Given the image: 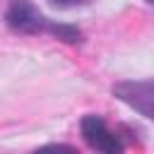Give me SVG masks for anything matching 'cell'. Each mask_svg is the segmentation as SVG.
<instances>
[{"label":"cell","mask_w":154,"mask_h":154,"mask_svg":"<svg viewBox=\"0 0 154 154\" xmlns=\"http://www.w3.org/2000/svg\"><path fill=\"white\" fill-rule=\"evenodd\" d=\"M5 22L19 34H41L48 29V19L38 12L31 0H12L5 12Z\"/></svg>","instance_id":"obj_3"},{"label":"cell","mask_w":154,"mask_h":154,"mask_svg":"<svg viewBox=\"0 0 154 154\" xmlns=\"http://www.w3.org/2000/svg\"><path fill=\"white\" fill-rule=\"evenodd\" d=\"M79 130H82V137L84 142L96 149V152H106V154H118L123 152V140L118 132H113L103 118L99 116H84L82 123H79Z\"/></svg>","instance_id":"obj_2"},{"label":"cell","mask_w":154,"mask_h":154,"mask_svg":"<svg viewBox=\"0 0 154 154\" xmlns=\"http://www.w3.org/2000/svg\"><path fill=\"white\" fill-rule=\"evenodd\" d=\"M144 2H152V0H144Z\"/></svg>","instance_id":"obj_6"},{"label":"cell","mask_w":154,"mask_h":154,"mask_svg":"<svg viewBox=\"0 0 154 154\" xmlns=\"http://www.w3.org/2000/svg\"><path fill=\"white\" fill-rule=\"evenodd\" d=\"M91 0H48L51 7L55 10H70V7H82V5H89Z\"/></svg>","instance_id":"obj_5"},{"label":"cell","mask_w":154,"mask_h":154,"mask_svg":"<svg viewBox=\"0 0 154 154\" xmlns=\"http://www.w3.org/2000/svg\"><path fill=\"white\" fill-rule=\"evenodd\" d=\"M46 31H51L53 36H58V38L65 41V43H77V41H82V31H79L77 26H70V24L48 22V29H46Z\"/></svg>","instance_id":"obj_4"},{"label":"cell","mask_w":154,"mask_h":154,"mask_svg":"<svg viewBox=\"0 0 154 154\" xmlns=\"http://www.w3.org/2000/svg\"><path fill=\"white\" fill-rule=\"evenodd\" d=\"M113 96L135 108L144 118H154V82L137 79V82H118L113 84Z\"/></svg>","instance_id":"obj_1"}]
</instances>
